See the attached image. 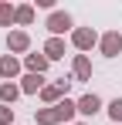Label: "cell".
<instances>
[{
    "label": "cell",
    "instance_id": "6da1fadb",
    "mask_svg": "<svg viewBox=\"0 0 122 125\" xmlns=\"http://www.w3.org/2000/svg\"><path fill=\"white\" fill-rule=\"evenodd\" d=\"M75 115H78V102L64 98V102H58L54 108H41V112H34V125H68Z\"/></svg>",
    "mask_w": 122,
    "mask_h": 125
},
{
    "label": "cell",
    "instance_id": "7a4b0ae2",
    "mask_svg": "<svg viewBox=\"0 0 122 125\" xmlns=\"http://www.w3.org/2000/svg\"><path fill=\"white\" fill-rule=\"evenodd\" d=\"M44 27L51 31V37H61V34H68V31H75V21H71L68 10H51L48 21H44Z\"/></svg>",
    "mask_w": 122,
    "mask_h": 125
},
{
    "label": "cell",
    "instance_id": "3957f363",
    "mask_svg": "<svg viewBox=\"0 0 122 125\" xmlns=\"http://www.w3.org/2000/svg\"><path fill=\"white\" fill-rule=\"evenodd\" d=\"M98 41H102V37L95 34V27H75V31H71V44L78 47L81 54H85V51H92Z\"/></svg>",
    "mask_w": 122,
    "mask_h": 125
},
{
    "label": "cell",
    "instance_id": "277c9868",
    "mask_svg": "<svg viewBox=\"0 0 122 125\" xmlns=\"http://www.w3.org/2000/svg\"><path fill=\"white\" fill-rule=\"evenodd\" d=\"M98 51L105 54V58H119V51H122V34H119V31H105L102 41H98Z\"/></svg>",
    "mask_w": 122,
    "mask_h": 125
},
{
    "label": "cell",
    "instance_id": "5b68a950",
    "mask_svg": "<svg viewBox=\"0 0 122 125\" xmlns=\"http://www.w3.org/2000/svg\"><path fill=\"white\" fill-rule=\"evenodd\" d=\"M31 51V34L27 31H10L7 34V54H24Z\"/></svg>",
    "mask_w": 122,
    "mask_h": 125
},
{
    "label": "cell",
    "instance_id": "8992f818",
    "mask_svg": "<svg viewBox=\"0 0 122 125\" xmlns=\"http://www.w3.org/2000/svg\"><path fill=\"white\" fill-rule=\"evenodd\" d=\"M98 112H102V98L95 95V91H88V95H81V98H78V115L92 118V115H98Z\"/></svg>",
    "mask_w": 122,
    "mask_h": 125
},
{
    "label": "cell",
    "instance_id": "52a82bcc",
    "mask_svg": "<svg viewBox=\"0 0 122 125\" xmlns=\"http://www.w3.org/2000/svg\"><path fill=\"white\" fill-rule=\"evenodd\" d=\"M71 71H75V81H92V61H88V54H75Z\"/></svg>",
    "mask_w": 122,
    "mask_h": 125
},
{
    "label": "cell",
    "instance_id": "ba28073f",
    "mask_svg": "<svg viewBox=\"0 0 122 125\" xmlns=\"http://www.w3.org/2000/svg\"><path fill=\"white\" fill-rule=\"evenodd\" d=\"M17 74H20V61H17V54H3V58H0V78L14 81Z\"/></svg>",
    "mask_w": 122,
    "mask_h": 125
},
{
    "label": "cell",
    "instance_id": "9c48e42d",
    "mask_svg": "<svg viewBox=\"0 0 122 125\" xmlns=\"http://www.w3.org/2000/svg\"><path fill=\"white\" fill-rule=\"evenodd\" d=\"M41 54H44L48 61H61V58H64V41H61V37H48L44 47H41Z\"/></svg>",
    "mask_w": 122,
    "mask_h": 125
},
{
    "label": "cell",
    "instance_id": "30bf717a",
    "mask_svg": "<svg viewBox=\"0 0 122 125\" xmlns=\"http://www.w3.org/2000/svg\"><path fill=\"white\" fill-rule=\"evenodd\" d=\"M48 58L44 54H24V68H27V74H44L48 71Z\"/></svg>",
    "mask_w": 122,
    "mask_h": 125
},
{
    "label": "cell",
    "instance_id": "8fae6325",
    "mask_svg": "<svg viewBox=\"0 0 122 125\" xmlns=\"http://www.w3.org/2000/svg\"><path fill=\"white\" fill-rule=\"evenodd\" d=\"M20 91H24V95H41V91H44V78H41V74H24V78H20Z\"/></svg>",
    "mask_w": 122,
    "mask_h": 125
},
{
    "label": "cell",
    "instance_id": "7c38bea8",
    "mask_svg": "<svg viewBox=\"0 0 122 125\" xmlns=\"http://www.w3.org/2000/svg\"><path fill=\"white\" fill-rule=\"evenodd\" d=\"M20 95H24L20 84H14V81H3V84H0V105H14Z\"/></svg>",
    "mask_w": 122,
    "mask_h": 125
},
{
    "label": "cell",
    "instance_id": "4fadbf2b",
    "mask_svg": "<svg viewBox=\"0 0 122 125\" xmlns=\"http://www.w3.org/2000/svg\"><path fill=\"white\" fill-rule=\"evenodd\" d=\"M14 24H17V27H31V24H34V3H20Z\"/></svg>",
    "mask_w": 122,
    "mask_h": 125
},
{
    "label": "cell",
    "instance_id": "5bb4252c",
    "mask_svg": "<svg viewBox=\"0 0 122 125\" xmlns=\"http://www.w3.org/2000/svg\"><path fill=\"white\" fill-rule=\"evenodd\" d=\"M105 112H109V118H112V125H122V98H112Z\"/></svg>",
    "mask_w": 122,
    "mask_h": 125
},
{
    "label": "cell",
    "instance_id": "9a60e30c",
    "mask_svg": "<svg viewBox=\"0 0 122 125\" xmlns=\"http://www.w3.org/2000/svg\"><path fill=\"white\" fill-rule=\"evenodd\" d=\"M17 17V7H10V3H0V27H10Z\"/></svg>",
    "mask_w": 122,
    "mask_h": 125
},
{
    "label": "cell",
    "instance_id": "2e32d148",
    "mask_svg": "<svg viewBox=\"0 0 122 125\" xmlns=\"http://www.w3.org/2000/svg\"><path fill=\"white\" fill-rule=\"evenodd\" d=\"M0 125H14V108L10 105H0Z\"/></svg>",
    "mask_w": 122,
    "mask_h": 125
},
{
    "label": "cell",
    "instance_id": "e0dca14e",
    "mask_svg": "<svg viewBox=\"0 0 122 125\" xmlns=\"http://www.w3.org/2000/svg\"><path fill=\"white\" fill-rule=\"evenodd\" d=\"M75 125H85V122H75Z\"/></svg>",
    "mask_w": 122,
    "mask_h": 125
}]
</instances>
